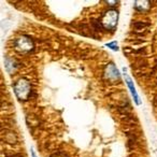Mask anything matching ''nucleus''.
Returning <instances> with one entry per match:
<instances>
[{
    "label": "nucleus",
    "mask_w": 157,
    "mask_h": 157,
    "mask_svg": "<svg viewBox=\"0 0 157 157\" xmlns=\"http://www.w3.org/2000/svg\"><path fill=\"white\" fill-rule=\"evenodd\" d=\"M124 75H125V80H126V83H127V85H128L129 90H130L131 95H132V97H133V99H135L136 103H137V105H140V103H141V101H140L139 96H138L137 93H136V90H135V87H133V84H132V81H131V78H129L127 74H124Z\"/></svg>",
    "instance_id": "39448f33"
},
{
    "label": "nucleus",
    "mask_w": 157,
    "mask_h": 157,
    "mask_svg": "<svg viewBox=\"0 0 157 157\" xmlns=\"http://www.w3.org/2000/svg\"><path fill=\"white\" fill-rule=\"evenodd\" d=\"M105 78H109L111 81H117V80H120V73H118L115 66L112 65V63L107 66V68L105 69Z\"/></svg>",
    "instance_id": "20e7f679"
},
{
    "label": "nucleus",
    "mask_w": 157,
    "mask_h": 157,
    "mask_svg": "<svg viewBox=\"0 0 157 157\" xmlns=\"http://www.w3.org/2000/svg\"><path fill=\"white\" fill-rule=\"evenodd\" d=\"M136 5H137V6H140V5L148 6V5H150V2H146V1H139V2H136ZM137 9L139 10V11H146V10H147V8H145V7H138Z\"/></svg>",
    "instance_id": "423d86ee"
},
{
    "label": "nucleus",
    "mask_w": 157,
    "mask_h": 157,
    "mask_svg": "<svg viewBox=\"0 0 157 157\" xmlns=\"http://www.w3.org/2000/svg\"><path fill=\"white\" fill-rule=\"evenodd\" d=\"M107 46H108V48H113L114 51H117V50H118L117 42H116V41H113V42H112V43H108V44H107Z\"/></svg>",
    "instance_id": "0eeeda50"
},
{
    "label": "nucleus",
    "mask_w": 157,
    "mask_h": 157,
    "mask_svg": "<svg viewBox=\"0 0 157 157\" xmlns=\"http://www.w3.org/2000/svg\"><path fill=\"white\" fill-rule=\"evenodd\" d=\"M14 90H15V94L18 97V99L20 100H25L30 95V83L27 81L26 78H20L16 82Z\"/></svg>",
    "instance_id": "f257e3e1"
},
{
    "label": "nucleus",
    "mask_w": 157,
    "mask_h": 157,
    "mask_svg": "<svg viewBox=\"0 0 157 157\" xmlns=\"http://www.w3.org/2000/svg\"><path fill=\"white\" fill-rule=\"evenodd\" d=\"M15 46L20 52H30L33 48V42L26 36H22L15 41Z\"/></svg>",
    "instance_id": "7ed1b4c3"
},
{
    "label": "nucleus",
    "mask_w": 157,
    "mask_h": 157,
    "mask_svg": "<svg viewBox=\"0 0 157 157\" xmlns=\"http://www.w3.org/2000/svg\"><path fill=\"white\" fill-rule=\"evenodd\" d=\"M118 20V12L116 10H109L105 13L101 21V25L105 29H112L116 26Z\"/></svg>",
    "instance_id": "f03ea898"
}]
</instances>
